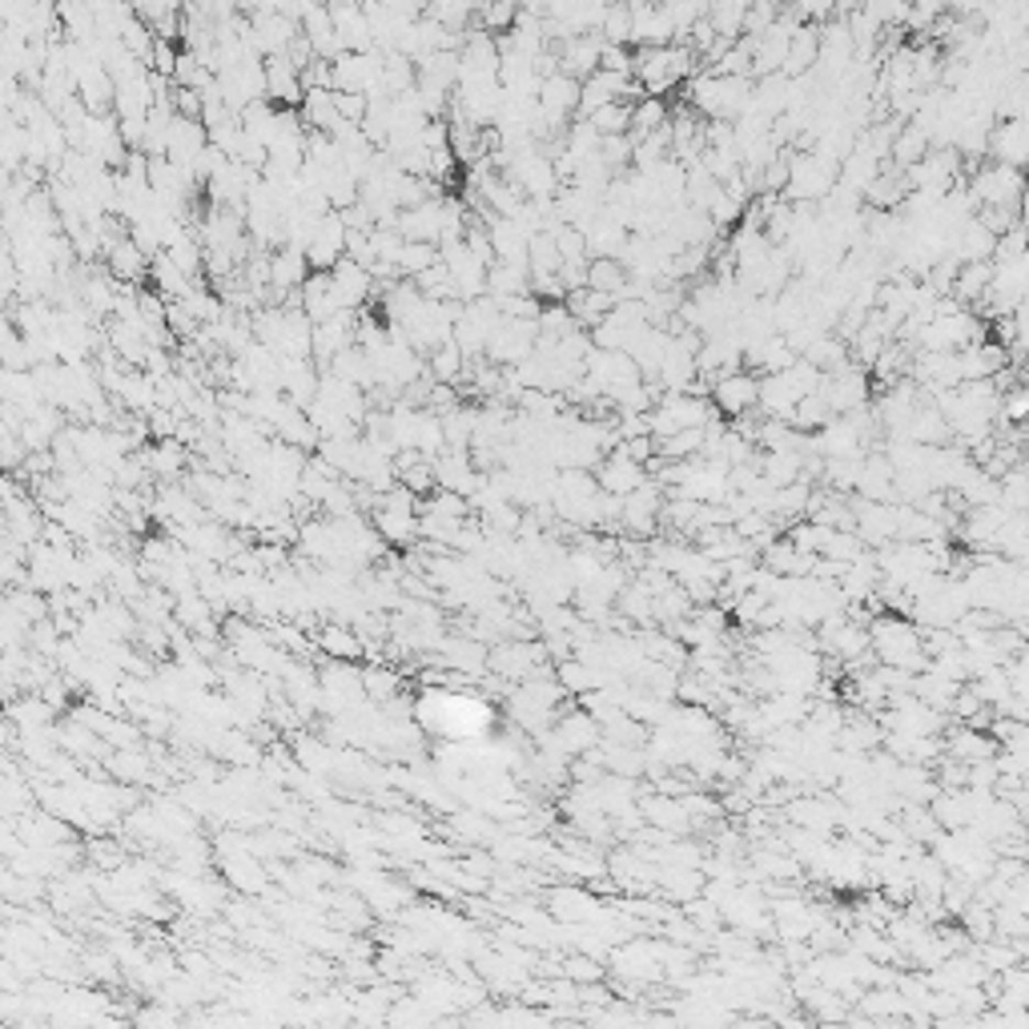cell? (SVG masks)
<instances>
[{"label":"cell","instance_id":"1","mask_svg":"<svg viewBox=\"0 0 1029 1029\" xmlns=\"http://www.w3.org/2000/svg\"><path fill=\"white\" fill-rule=\"evenodd\" d=\"M868 635H873V652H877L881 664H897L905 672H921L925 667V635L905 623L900 616H881V620L868 623Z\"/></svg>","mask_w":1029,"mask_h":1029},{"label":"cell","instance_id":"2","mask_svg":"<svg viewBox=\"0 0 1029 1029\" xmlns=\"http://www.w3.org/2000/svg\"><path fill=\"white\" fill-rule=\"evenodd\" d=\"M1026 186L1029 181L1021 177L1018 165H1006V162L982 165V169L970 177V193L977 198V210H982V206H1018L1021 210Z\"/></svg>","mask_w":1029,"mask_h":1029},{"label":"cell","instance_id":"3","mask_svg":"<svg viewBox=\"0 0 1029 1029\" xmlns=\"http://www.w3.org/2000/svg\"><path fill=\"white\" fill-rule=\"evenodd\" d=\"M250 36L262 57H278V53H290V45L302 36V21L294 12H269L257 9L250 12Z\"/></svg>","mask_w":1029,"mask_h":1029},{"label":"cell","instance_id":"4","mask_svg":"<svg viewBox=\"0 0 1029 1029\" xmlns=\"http://www.w3.org/2000/svg\"><path fill=\"white\" fill-rule=\"evenodd\" d=\"M579 93H584V81H575V77H567V73H551V77H543V89H539V113L547 118L551 133L563 129L575 113H579Z\"/></svg>","mask_w":1029,"mask_h":1029},{"label":"cell","instance_id":"5","mask_svg":"<svg viewBox=\"0 0 1029 1029\" xmlns=\"http://www.w3.org/2000/svg\"><path fill=\"white\" fill-rule=\"evenodd\" d=\"M712 402H716L720 414H728V419H744L749 410L761 407V378L749 375V370H732V375L716 378Z\"/></svg>","mask_w":1029,"mask_h":1029},{"label":"cell","instance_id":"6","mask_svg":"<svg viewBox=\"0 0 1029 1029\" xmlns=\"http://www.w3.org/2000/svg\"><path fill=\"white\" fill-rule=\"evenodd\" d=\"M346 237H351V225H346V218H342L339 210L322 213L314 242L306 246L310 266H314V269H334V266H339L342 257H346Z\"/></svg>","mask_w":1029,"mask_h":1029},{"label":"cell","instance_id":"7","mask_svg":"<svg viewBox=\"0 0 1029 1029\" xmlns=\"http://www.w3.org/2000/svg\"><path fill=\"white\" fill-rule=\"evenodd\" d=\"M266 97L281 109H298L306 97L302 69L290 60V53H278V57H266Z\"/></svg>","mask_w":1029,"mask_h":1029},{"label":"cell","instance_id":"8","mask_svg":"<svg viewBox=\"0 0 1029 1029\" xmlns=\"http://www.w3.org/2000/svg\"><path fill=\"white\" fill-rule=\"evenodd\" d=\"M330 281H334V294H339V302L346 310H358L370 294H378V278L363 262H354V257H342L339 266L330 269Z\"/></svg>","mask_w":1029,"mask_h":1029},{"label":"cell","instance_id":"9","mask_svg":"<svg viewBox=\"0 0 1029 1029\" xmlns=\"http://www.w3.org/2000/svg\"><path fill=\"white\" fill-rule=\"evenodd\" d=\"M599 483H604V491H611V495H632L648 483V467L616 446V451L599 463Z\"/></svg>","mask_w":1029,"mask_h":1029},{"label":"cell","instance_id":"10","mask_svg":"<svg viewBox=\"0 0 1029 1029\" xmlns=\"http://www.w3.org/2000/svg\"><path fill=\"white\" fill-rule=\"evenodd\" d=\"M640 812H643V820L652 825V829H660V832H676V837H684V832H691L696 829V820L688 817V808H684V800H672V796H648V800H640Z\"/></svg>","mask_w":1029,"mask_h":1029},{"label":"cell","instance_id":"11","mask_svg":"<svg viewBox=\"0 0 1029 1029\" xmlns=\"http://www.w3.org/2000/svg\"><path fill=\"white\" fill-rule=\"evenodd\" d=\"M150 262H153V257L145 254V250L133 242V237H121L118 246L106 250V269L121 281V286H137V281L150 274Z\"/></svg>","mask_w":1029,"mask_h":1029},{"label":"cell","instance_id":"12","mask_svg":"<svg viewBox=\"0 0 1029 1029\" xmlns=\"http://www.w3.org/2000/svg\"><path fill=\"white\" fill-rule=\"evenodd\" d=\"M989 153H994L997 162L1006 165H1029V121L1026 118H1009L1006 125L994 129V137H989Z\"/></svg>","mask_w":1029,"mask_h":1029},{"label":"cell","instance_id":"13","mask_svg":"<svg viewBox=\"0 0 1029 1029\" xmlns=\"http://www.w3.org/2000/svg\"><path fill=\"white\" fill-rule=\"evenodd\" d=\"M150 278H153V290L162 294L165 302H186L189 294H193V278H189L186 269L177 266L165 250L150 262Z\"/></svg>","mask_w":1029,"mask_h":1029},{"label":"cell","instance_id":"14","mask_svg":"<svg viewBox=\"0 0 1029 1029\" xmlns=\"http://www.w3.org/2000/svg\"><path fill=\"white\" fill-rule=\"evenodd\" d=\"M298 113H302V125L318 129V133H334L342 125L339 106H334V89H306Z\"/></svg>","mask_w":1029,"mask_h":1029},{"label":"cell","instance_id":"15","mask_svg":"<svg viewBox=\"0 0 1029 1029\" xmlns=\"http://www.w3.org/2000/svg\"><path fill=\"white\" fill-rule=\"evenodd\" d=\"M318 648H322V655H330V660H363L366 655V640L351 623H327V628L318 632Z\"/></svg>","mask_w":1029,"mask_h":1029},{"label":"cell","instance_id":"16","mask_svg":"<svg viewBox=\"0 0 1029 1029\" xmlns=\"http://www.w3.org/2000/svg\"><path fill=\"white\" fill-rule=\"evenodd\" d=\"M587 286H591V290L616 294V302H620L623 294H628V286H632V269L623 266L620 257H591V266H587Z\"/></svg>","mask_w":1029,"mask_h":1029},{"label":"cell","instance_id":"17","mask_svg":"<svg viewBox=\"0 0 1029 1029\" xmlns=\"http://www.w3.org/2000/svg\"><path fill=\"white\" fill-rule=\"evenodd\" d=\"M487 294H491V298L531 294V266H519V262H491V269H487Z\"/></svg>","mask_w":1029,"mask_h":1029},{"label":"cell","instance_id":"18","mask_svg":"<svg viewBox=\"0 0 1029 1029\" xmlns=\"http://www.w3.org/2000/svg\"><path fill=\"white\" fill-rule=\"evenodd\" d=\"M467 366H471V358L458 351V342H443L439 351L427 354V370H431L434 383H451V386L463 383V378H467Z\"/></svg>","mask_w":1029,"mask_h":1029},{"label":"cell","instance_id":"19","mask_svg":"<svg viewBox=\"0 0 1029 1029\" xmlns=\"http://www.w3.org/2000/svg\"><path fill=\"white\" fill-rule=\"evenodd\" d=\"M479 9L483 0H431V16L434 21H443L446 29H455V33H467L471 24L479 21Z\"/></svg>","mask_w":1029,"mask_h":1029},{"label":"cell","instance_id":"20","mask_svg":"<svg viewBox=\"0 0 1029 1029\" xmlns=\"http://www.w3.org/2000/svg\"><path fill=\"white\" fill-rule=\"evenodd\" d=\"M708 21L716 24V33H720V36H728V41H740V33H744V21H749V0H712Z\"/></svg>","mask_w":1029,"mask_h":1029},{"label":"cell","instance_id":"21","mask_svg":"<svg viewBox=\"0 0 1029 1029\" xmlns=\"http://www.w3.org/2000/svg\"><path fill=\"white\" fill-rule=\"evenodd\" d=\"M949 756H958V761H965V764L994 761V756H997V744H994L989 737H982L977 728L965 724V732H958V737L949 740Z\"/></svg>","mask_w":1029,"mask_h":1029},{"label":"cell","instance_id":"22","mask_svg":"<svg viewBox=\"0 0 1029 1029\" xmlns=\"http://www.w3.org/2000/svg\"><path fill=\"white\" fill-rule=\"evenodd\" d=\"M632 118H635L632 101H611V106H599L587 121H591L604 137H616V133H632Z\"/></svg>","mask_w":1029,"mask_h":1029},{"label":"cell","instance_id":"23","mask_svg":"<svg viewBox=\"0 0 1029 1029\" xmlns=\"http://www.w3.org/2000/svg\"><path fill=\"white\" fill-rule=\"evenodd\" d=\"M514 21H519V0H483L475 24L487 29V33H511Z\"/></svg>","mask_w":1029,"mask_h":1029},{"label":"cell","instance_id":"24","mask_svg":"<svg viewBox=\"0 0 1029 1029\" xmlns=\"http://www.w3.org/2000/svg\"><path fill=\"white\" fill-rule=\"evenodd\" d=\"M997 419L1002 422H1029V383H1018V386H1006V395H1002V407H997Z\"/></svg>","mask_w":1029,"mask_h":1029},{"label":"cell","instance_id":"25","mask_svg":"<svg viewBox=\"0 0 1029 1029\" xmlns=\"http://www.w3.org/2000/svg\"><path fill=\"white\" fill-rule=\"evenodd\" d=\"M109 768H113V776L118 781H150V761L141 756V752H125L121 749L113 761H109Z\"/></svg>","mask_w":1029,"mask_h":1029},{"label":"cell","instance_id":"26","mask_svg":"<svg viewBox=\"0 0 1029 1029\" xmlns=\"http://www.w3.org/2000/svg\"><path fill=\"white\" fill-rule=\"evenodd\" d=\"M363 684H366V696L378 704H386L398 691V676L390 667H370V672H363Z\"/></svg>","mask_w":1029,"mask_h":1029},{"label":"cell","instance_id":"27","mask_svg":"<svg viewBox=\"0 0 1029 1029\" xmlns=\"http://www.w3.org/2000/svg\"><path fill=\"white\" fill-rule=\"evenodd\" d=\"M334 106H339V118L342 121L363 125L366 113H370V97H366V93H339V89H334Z\"/></svg>","mask_w":1029,"mask_h":1029},{"label":"cell","instance_id":"28","mask_svg":"<svg viewBox=\"0 0 1029 1029\" xmlns=\"http://www.w3.org/2000/svg\"><path fill=\"white\" fill-rule=\"evenodd\" d=\"M567 977H572V982H579V985H584V982H604V970H599L591 958H572V961H567Z\"/></svg>","mask_w":1029,"mask_h":1029}]
</instances>
